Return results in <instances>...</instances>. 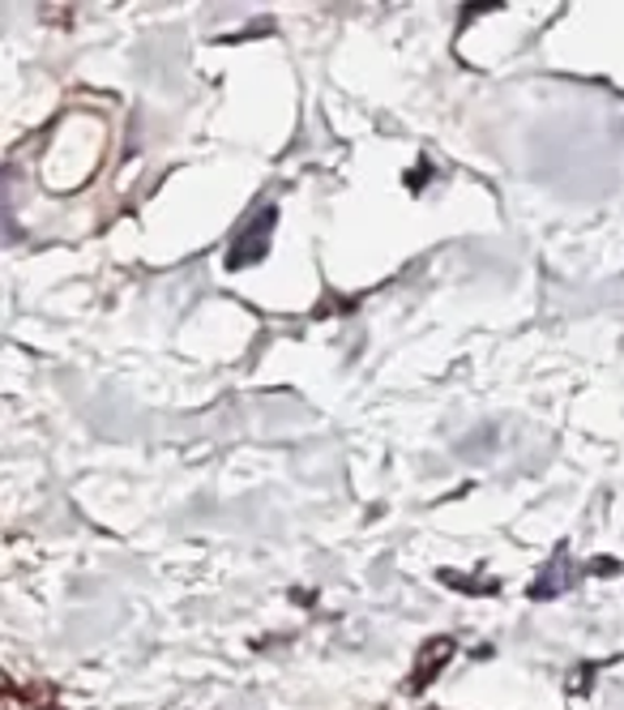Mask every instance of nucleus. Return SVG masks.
I'll use <instances>...</instances> for the list:
<instances>
[{"mask_svg":"<svg viewBox=\"0 0 624 710\" xmlns=\"http://www.w3.org/2000/svg\"><path fill=\"white\" fill-rule=\"evenodd\" d=\"M274 227H278V206H262L244 227H239V236L232 240V248H227V270H248V266H257V262H266Z\"/></svg>","mask_w":624,"mask_h":710,"instance_id":"obj_1","label":"nucleus"},{"mask_svg":"<svg viewBox=\"0 0 624 710\" xmlns=\"http://www.w3.org/2000/svg\"><path fill=\"white\" fill-rule=\"evenodd\" d=\"M453 655H458V642H453L449 633L423 638V647H419V655H416V668H411V677H407V693H423L428 684L446 672Z\"/></svg>","mask_w":624,"mask_h":710,"instance_id":"obj_2","label":"nucleus"},{"mask_svg":"<svg viewBox=\"0 0 624 710\" xmlns=\"http://www.w3.org/2000/svg\"><path fill=\"white\" fill-rule=\"evenodd\" d=\"M577 578H582V569H573V561H569V548L561 544V548L552 552V561L539 569V578L531 582V591H526V595H531L535 604H543V599H556V595H565L569 587L577 582Z\"/></svg>","mask_w":624,"mask_h":710,"instance_id":"obj_3","label":"nucleus"},{"mask_svg":"<svg viewBox=\"0 0 624 710\" xmlns=\"http://www.w3.org/2000/svg\"><path fill=\"white\" fill-rule=\"evenodd\" d=\"M4 702H9V707H18V710H48L52 702H57V693H52L48 684H30L27 693H22L18 681L9 677V681H4Z\"/></svg>","mask_w":624,"mask_h":710,"instance_id":"obj_4","label":"nucleus"},{"mask_svg":"<svg viewBox=\"0 0 624 710\" xmlns=\"http://www.w3.org/2000/svg\"><path fill=\"white\" fill-rule=\"evenodd\" d=\"M446 587H453V591H467V595H497L501 591V582L497 578H475V574H458V569H441L437 574Z\"/></svg>","mask_w":624,"mask_h":710,"instance_id":"obj_5","label":"nucleus"},{"mask_svg":"<svg viewBox=\"0 0 624 710\" xmlns=\"http://www.w3.org/2000/svg\"><path fill=\"white\" fill-rule=\"evenodd\" d=\"M595 672H599V663H577L573 677H569V693H586L591 681H595Z\"/></svg>","mask_w":624,"mask_h":710,"instance_id":"obj_6","label":"nucleus"},{"mask_svg":"<svg viewBox=\"0 0 624 710\" xmlns=\"http://www.w3.org/2000/svg\"><path fill=\"white\" fill-rule=\"evenodd\" d=\"M624 565L621 561H612V557H595L591 561V574H599V578H612V574H621Z\"/></svg>","mask_w":624,"mask_h":710,"instance_id":"obj_7","label":"nucleus"}]
</instances>
